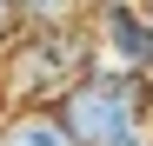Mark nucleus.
<instances>
[{"label": "nucleus", "mask_w": 153, "mask_h": 146, "mask_svg": "<svg viewBox=\"0 0 153 146\" xmlns=\"http://www.w3.org/2000/svg\"><path fill=\"white\" fill-rule=\"evenodd\" d=\"M80 146H113L126 133H140L153 119V73H126V66H100V73H80L60 106H53Z\"/></svg>", "instance_id": "1"}, {"label": "nucleus", "mask_w": 153, "mask_h": 146, "mask_svg": "<svg viewBox=\"0 0 153 146\" xmlns=\"http://www.w3.org/2000/svg\"><path fill=\"white\" fill-rule=\"evenodd\" d=\"M100 46H107V66H126V73H153V13L146 7H100Z\"/></svg>", "instance_id": "3"}, {"label": "nucleus", "mask_w": 153, "mask_h": 146, "mask_svg": "<svg viewBox=\"0 0 153 146\" xmlns=\"http://www.w3.org/2000/svg\"><path fill=\"white\" fill-rule=\"evenodd\" d=\"M146 13H153V7H146Z\"/></svg>", "instance_id": "7"}, {"label": "nucleus", "mask_w": 153, "mask_h": 146, "mask_svg": "<svg viewBox=\"0 0 153 146\" xmlns=\"http://www.w3.org/2000/svg\"><path fill=\"white\" fill-rule=\"evenodd\" d=\"M73 33L60 27V33H27V40H20L13 46V60H7V80H13V93H20V100H40V93H67L73 86Z\"/></svg>", "instance_id": "2"}, {"label": "nucleus", "mask_w": 153, "mask_h": 146, "mask_svg": "<svg viewBox=\"0 0 153 146\" xmlns=\"http://www.w3.org/2000/svg\"><path fill=\"white\" fill-rule=\"evenodd\" d=\"M0 146H80V139L53 106H13L0 119Z\"/></svg>", "instance_id": "4"}, {"label": "nucleus", "mask_w": 153, "mask_h": 146, "mask_svg": "<svg viewBox=\"0 0 153 146\" xmlns=\"http://www.w3.org/2000/svg\"><path fill=\"white\" fill-rule=\"evenodd\" d=\"M13 20H20V0H0V40L13 33Z\"/></svg>", "instance_id": "5"}, {"label": "nucleus", "mask_w": 153, "mask_h": 146, "mask_svg": "<svg viewBox=\"0 0 153 146\" xmlns=\"http://www.w3.org/2000/svg\"><path fill=\"white\" fill-rule=\"evenodd\" d=\"M113 146H153V133L140 126V133H126V139H113Z\"/></svg>", "instance_id": "6"}]
</instances>
